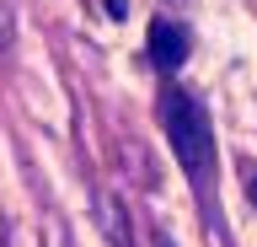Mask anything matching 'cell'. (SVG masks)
<instances>
[{
	"instance_id": "3",
	"label": "cell",
	"mask_w": 257,
	"mask_h": 247,
	"mask_svg": "<svg viewBox=\"0 0 257 247\" xmlns=\"http://www.w3.org/2000/svg\"><path fill=\"white\" fill-rule=\"evenodd\" d=\"M96 204H102V220H107V236H112V247H128V220H123V204H118L112 194H102Z\"/></svg>"
},
{
	"instance_id": "5",
	"label": "cell",
	"mask_w": 257,
	"mask_h": 247,
	"mask_svg": "<svg viewBox=\"0 0 257 247\" xmlns=\"http://www.w3.org/2000/svg\"><path fill=\"white\" fill-rule=\"evenodd\" d=\"M107 11H112V17H123V11H128V0H107Z\"/></svg>"
},
{
	"instance_id": "2",
	"label": "cell",
	"mask_w": 257,
	"mask_h": 247,
	"mask_svg": "<svg viewBox=\"0 0 257 247\" xmlns=\"http://www.w3.org/2000/svg\"><path fill=\"white\" fill-rule=\"evenodd\" d=\"M150 65L156 70H177L182 59H188V27L182 22H166V17H156L150 22Z\"/></svg>"
},
{
	"instance_id": "4",
	"label": "cell",
	"mask_w": 257,
	"mask_h": 247,
	"mask_svg": "<svg viewBox=\"0 0 257 247\" xmlns=\"http://www.w3.org/2000/svg\"><path fill=\"white\" fill-rule=\"evenodd\" d=\"M11 43H16V17H11V6L0 0V54H11Z\"/></svg>"
},
{
	"instance_id": "6",
	"label": "cell",
	"mask_w": 257,
	"mask_h": 247,
	"mask_svg": "<svg viewBox=\"0 0 257 247\" xmlns=\"http://www.w3.org/2000/svg\"><path fill=\"white\" fill-rule=\"evenodd\" d=\"M156 247H177V242H172V236H166V231H156Z\"/></svg>"
},
{
	"instance_id": "7",
	"label": "cell",
	"mask_w": 257,
	"mask_h": 247,
	"mask_svg": "<svg viewBox=\"0 0 257 247\" xmlns=\"http://www.w3.org/2000/svg\"><path fill=\"white\" fill-rule=\"evenodd\" d=\"M252 199H257V178H252Z\"/></svg>"
},
{
	"instance_id": "1",
	"label": "cell",
	"mask_w": 257,
	"mask_h": 247,
	"mask_svg": "<svg viewBox=\"0 0 257 247\" xmlns=\"http://www.w3.org/2000/svg\"><path fill=\"white\" fill-rule=\"evenodd\" d=\"M161 129L172 140L182 172H188V178H209V167H214V134H209L204 102L188 97V92H166V97H161Z\"/></svg>"
}]
</instances>
